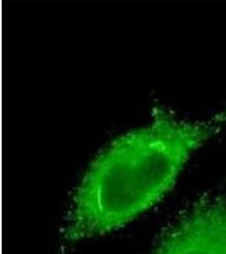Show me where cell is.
Masks as SVG:
<instances>
[{
	"mask_svg": "<svg viewBox=\"0 0 226 254\" xmlns=\"http://www.w3.org/2000/svg\"><path fill=\"white\" fill-rule=\"evenodd\" d=\"M154 254H226V196L197 202L165 235Z\"/></svg>",
	"mask_w": 226,
	"mask_h": 254,
	"instance_id": "2",
	"label": "cell"
},
{
	"mask_svg": "<svg viewBox=\"0 0 226 254\" xmlns=\"http://www.w3.org/2000/svg\"><path fill=\"white\" fill-rule=\"evenodd\" d=\"M226 126V110L189 122L154 108L150 124L116 139L91 165L75 192L67 239L105 234L154 205L191 153Z\"/></svg>",
	"mask_w": 226,
	"mask_h": 254,
	"instance_id": "1",
	"label": "cell"
}]
</instances>
